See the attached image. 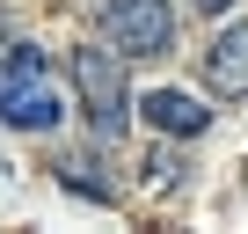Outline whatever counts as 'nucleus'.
Instances as JSON below:
<instances>
[{
	"instance_id": "1",
	"label": "nucleus",
	"mask_w": 248,
	"mask_h": 234,
	"mask_svg": "<svg viewBox=\"0 0 248 234\" xmlns=\"http://www.w3.org/2000/svg\"><path fill=\"white\" fill-rule=\"evenodd\" d=\"M73 88H80V110H88L95 139H124V125H132V81H124V51L109 37L73 51Z\"/></svg>"
},
{
	"instance_id": "2",
	"label": "nucleus",
	"mask_w": 248,
	"mask_h": 234,
	"mask_svg": "<svg viewBox=\"0 0 248 234\" xmlns=\"http://www.w3.org/2000/svg\"><path fill=\"white\" fill-rule=\"evenodd\" d=\"M66 117V102L44 81V51L37 44H0V125L15 132H51Z\"/></svg>"
},
{
	"instance_id": "3",
	"label": "nucleus",
	"mask_w": 248,
	"mask_h": 234,
	"mask_svg": "<svg viewBox=\"0 0 248 234\" xmlns=\"http://www.w3.org/2000/svg\"><path fill=\"white\" fill-rule=\"evenodd\" d=\"M102 37L124 59H168L175 51V8L168 0H109L102 8Z\"/></svg>"
},
{
	"instance_id": "4",
	"label": "nucleus",
	"mask_w": 248,
	"mask_h": 234,
	"mask_svg": "<svg viewBox=\"0 0 248 234\" xmlns=\"http://www.w3.org/2000/svg\"><path fill=\"white\" fill-rule=\"evenodd\" d=\"M204 88L219 102H248V22H226L204 44Z\"/></svg>"
},
{
	"instance_id": "5",
	"label": "nucleus",
	"mask_w": 248,
	"mask_h": 234,
	"mask_svg": "<svg viewBox=\"0 0 248 234\" xmlns=\"http://www.w3.org/2000/svg\"><path fill=\"white\" fill-rule=\"evenodd\" d=\"M139 117L154 132H168V139H197L204 125H212V110L197 102V95H183V88H154L146 102H139Z\"/></svg>"
},
{
	"instance_id": "6",
	"label": "nucleus",
	"mask_w": 248,
	"mask_h": 234,
	"mask_svg": "<svg viewBox=\"0 0 248 234\" xmlns=\"http://www.w3.org/2000/svg\"><path fill=\"white\" fill-rule=\"evenodd\" d=\"M197 8H204V15H219V8H233V0H197Z\"/></svg>"
}]
</instances>
